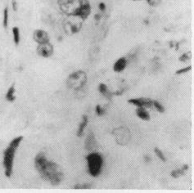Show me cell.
<instances>
[{
    "label": "cell",
    "mask_w": 194,
    "mask_h": 193,
    "mask_svg": "<svg viewBox=\"0 0 194 193\" xmlns=\"http://www.w3.org/2000/svg\"><path fill=\"white\" fill-rule=\"evenodd\" d=\"M34 167L41 178L52 185H58L63 179L61 167L53 161L48 160L44 152H40L35 156Z\"/></svg>",
    "instance_id": "1"
},
{
    "label": "cell",
    "mask_w": 194,
    "mask_h": 193,
    "mask_svg": "<svg viewBox=\"0 0 194 193\" xmlns=\"http://www.w3.org/2000/svg\"><path fill=\"white\" fill-rule=\"evenodd\" d=\"M22 136L15 137L10 142L7 148L3 151V168L4 174L7 178H10L13 171V162H14L15 155L17 148L19 147L21 143L22 142Z\"/></svg>",
    "instance_id": "2"
},
{
    "label": "cell",
    "mask_w": 194,
    "mask_h": 193,
    "mask_svg": "<svg viewBox=\"0 0 194 193\" xmlns=\"http://www.w3.org/2000/svg\"><path fill=\"white\" fill-rule=\"evenodd\" d=\"M88 163V171L91 176L98 177L101 173L103 159L99 152H90L86 156Z\"/></svg>",
    "instance_id": "3"
},
{
    "label": "cell",
    "mask_w": 194,
    "mask_h": 193,
    "mask_svg": "<svg viewBox=\"0 0 194 193\" xmlns=\"http://www.w3.org/2000/svg\"><path fill=\"white\" fill-rule=\"evenodd\" d=\"M86 82H87L86 73L82 70H78L70 74V76L68 77L66 84L70 88H72L74 89H79L85 86Z\"/></svg>",
    "instance_id": "4"
},
{
    "label": "cell",
    "mask_w": 194,
    "mask_h": 193,
    "mask_svg": "<svg viewBox=\"0 0 194 193\" xmlns=\"http://www.w3.org/2000/svg\"><path fill=\"white\" fill-rule=\"evenodd\" d=\"M80 0H58V4L62 11L72 16L79 8Z\"/></svg>",
    "instance_id": "5"
},
{
    "label": "cell",
    "mask_w": 194,
    "mask_h": 193,
    "mask_svg": "<svg viewBox=\"0 0 194 193\" xmlns=\"http://www.w3.org/2000/svg\"><path fill=\"white\" fill-rule=\"evenodd\" d=\"M91 13V6L88 0H80L79 8H77L72 17H79L82 21H85Z\"/></svg>",
    "instance_id": "6"
},
{
    "label": "cell",
    "mask_w": 194,
    "mask_h": 193,
    "mask_svg": "<svg viewBox=\"0 0 194 193\" xmlns=\"http://www.w3.org/2000/svg\"><path fill=\"white\" fill-rule=\"evenodd\" d=\"M115 130H116L117 133L113 131V134L115 136V140H116L117 143L122 146L126 145L129 142V138H130V133H129V129L124 128V127H120V128L115 129Z\"/></svg>",
    "instance_id": "7"
},
{
    "label": "cell",
    "mask_w": 194,
    "mask_h": 193,
    "mask_svg": "<svg viewBox=\"0 0 194 193\" xmlns=\"http://www.w3.org/2000/svg\"><path fill=\"white\" fill-rule=\"evenodd\" d=\"M53 46L50 43H40L38 45L37 48V53L40 56L43 57H49L53 54Z\"/></svg>",
    "instance_id": "8"
},
{
    "label": "cell",
    "mask_w": 194,
    "mask_h": 193,
    "mask_svg": "<svg viewBox=\"0 0 194 193\" xmlns=\"http://www.w3.org/2000/svg\"><path fill=\"white\" fill-rule=\"evenodd\" d=\"M128 102L134 104V105L137 106L138 107H147V108H150L153 105V100L150 99V98H145L129 99V100H128Z\"/></svg>",
    "instance_id": "9"
},
{
    "label": "cell",
    "mask_w": 194,
    "mask_h": 193,
    "mask_svg": "<svg viewBox=\"0 0 194 193\" xmlns=\"http://www.w3.org/2000/svg\"><path fill=\"white\" fill-rule=\"evenodd\" d=\"M33 39L39 44L49 42V35L46 31L43 30H36L33 34Z\"/></svg>",
    "instance_id": "10"
},
{
    "label": "cell",
    "mask_w": 194,
    "mask_h": 193,
    "mask_svg": "<svg viewBox=\"0 0 194 193\" xmlns=\"http://www.w3.org/2000/svg\"><path fill=\"white\" fill-rule=\"evenodd\" d=\"M127 66V59L125 57H121L118 59L113 66V70L115 72H121L125 69Z\"/></svg>",
    "instance_id": "11"
},
{
    "label": "cell",
    "mask_w": 194,
    "mask_h": 193,
    "mask_svg": "<svg viewBox=\"0 0 194 193\" xmlns=\"http://www.w3.org/2000/svg\"><path fill=\"white\" fill-rule=\"evenodd\" d=\"M88 122H89V118H88V116L86 115H83V117H82V122L79 124L78 129H77V133H76L77 137H80L83 136L85 129L86 128V126H87L88 124Z\"/></svg>",
    "instance_id": "12"
},
{
    "label": "cell",
    "mask_w": 194,
    "mask_h": 193,
    "mask_svg": "<svg viewBox=\"0 0 194 193\" xmlns=\"http://www.w3.org/2000/svg\"><path fill=\"white\" fill-rule=\"evenodd\" d=\"M136 115L143 121H150L149 113L147 111L144 107H138L136 110Z\"/></svg>",
    "instance_id": "13"
},
{
    "label": "cell",
    "mask_w": 194,
    "mask_h": 193,
    "mask_svg": "<svg viewBox=\"0 0 194 193\" xmlns=\"http://www.w3.org/2000/svg\"><path fill=\"white\" fill-rule=\"evenodd\" d=\"M189 169V165H184L181 169H174L171 172V176L174 179H177L179 177L182 176L183 174H185V172Z\"/></svg>",
    "instance_id": "14"
},
{
    "label": "cell",
    "mask_w": 194,
    "mask_h": 193,
    "mask_svg": "<svg viewBox=\"0 0 194 193\" xmlns=\"http://www.w3.org/2000/svg\"><path fill=\"white\" fill-rule=\"evenodd\" d=\"M15 86L14 85H12L11 87L9 88V89L8 90V92H6V95H5V98L6 100L8 101H14L16 100V97H15Z\"/></svg>",
    "instance_id": "15"
},
{
    "label": "cell",
    "mask_w": 194,
    "mask_h": 193,
    "mask_svg": "<svg viewBox=\"0 0 194 193\" xmlns=\"http://www.w3.org/2000/svg\"><path fill=\"white\" fill-rule=\"evenodd\" d=\"M94 145H96L95 138H94V136H93V133H91L88 137L86 142H85V146H86V148H87L88 151H91L93 150Z\"/></svg>",
    "instance_id": "16"
},
{
    "label": "cell",
    "mask_w": 194,
    "mask_h": 193,
    "mask_svg": "<svg viewBox=\"0 0 194 193\" xmlns=\"http://www.w3.org/2000/svg\"><path fill=\"white\" fill-rule=\"evenodd\" d=\"M99 92H101L102 95H104L106 98H107L108 99H111V97L113 95L112 92H110L108 88H107V86L104 84H100L99 85Z\"/></svg>",
    "instance_id": "17"
},
{
    "label": "cell",
    "mask_w": 194,
    "mask_h": 193,
    "mask_svg": "<svg viewBox=\"0 0 194 193\" xmlns=\"http://www.w3.org/2000/svg\"><path fill=\"white\" fill-rule=\"evenodd\" d=\"M12 35H13V41L16 45H19L21 40L20 36V30L17 26H15L12 28Z\"/></svg>",
    "instance_id": "18"
},
{
    "label": "cell",
    "mask_w": 194,
    "mask_h": 193,
    "mask_svg": "<svg viewBox=\"0 0 194 193\" xmlns=\"http://www.w3.org/2000/svg\"><path fill=\"white\" fill-rule=\"evenodd\" d=\"M3 25L4 28H7L8 25V8H5L3 11Z\"/></svg>",
    "instance_id": "19"
},
{
    "label": "cell",
    "mask_w": 194,
    "mask_h": 193,
    "mask_svg": "<svg viewBox=\"0 0 194 193\" xmlns=\"http://www.w3.org/2000/svg\"><path fill=\"white\" fill-rule=\"evenodd\" d=\"M154 152L156 153V155H157V156L159 158V159H160L162 161H164V162H166V156H165V155H164V153L162 152V151H160V149L158 148V147H155L154 149Z\"/></svg>",
    "instance_id": "20"
},
{
    "label": "cell",
    "mask_w": 194,
    "mask_h": 193,
    "mask_svg": "<svg viewBox=\"0 0 194 193\" xmlns=\"http://www.w3.org/2000/svg\"><path fill=\"white\" fill-rule=\"evenodd\" d=\"M153 106L156 107V109L158 111L160 112V113H163L165 112V107H164L161 104L157 101H153Z\"/></svg>",
    "instance_id": "21"
},
{
    "label": "cell",
    "mask_w": 194,
    "mask_h": 193,
    "mask_svg": "<svg viewBox=\"0 0 194 193\" xmlns=\"http://www.w3.org/2000/svg\"><path fill=\"white\" fill-rule=\"evenodd\" d=\"M96 113H97V115H98L101 116V115H104L105 114V110L102 109L100 105H97V106H96Z\"/></svg>",
    "instance_id": "22"
},
{
    "label": "cell",
    "mask_w": 194,
    "mask_h": 193,
    "mask_svg": "<svg viewBox=\"0 0 194 193\" xmlns=\"http://www.w3.org/2000/svg\"><path fill=\"white\" fill-rule=\"evenodd\" d=\"M191 69H192V66H187V67L182 68V69H180V70H177V71L175 72V74H176V75H181V74H184V73L189 72V70H191Z\"/></svg>",
    "instance_id": "23"
},
{
    "label": "cell",
    "mask_w": 194,
    "mask_h": 193,
    "mask_svg": "<svg viewBox=\"0 0 194 193\" xmlns=\"http://www.w3.org/2000/svg\"><path fill=\"white\" fill-rule=\"evenodd\" d=\"M148 4L152 7H157L160 3V0H147Z\"/></svg>",
    "instance_id": "24"
},
{
    "label": "cell",
    "mask_w": 194,
    "mask_h": 193,
    "mask_svg": "<svg viewBox=\"0 0 194 193\" xmlns=\"http://www.w3.org/2000/svg\"><path fill=\"white\" fill-rule=\"evenodd\" d=\"M189 55H190V53H186V54L182 55L179 59L180 62H186V61H188V60L190 59V56H189Z\"/></svg>",
    "instance_id": "25"
},
{
    "label": "cell",
    "mask_w": 194,
    "mask_h": 193,
    "mask_svg": "<svg viewBox=\"0 0 194 193\" xmlns=\"http://www.w3.org/2000/svg\"><path fill=\"white\" fill-rule=\"evenodd\" d=\"M99 8L100 11H102V12H104L105 10H106V4H105L104 3H100L99 5Z\"/></svg>",
    "instance_id": "26"
},
{
    "label": "cell",
    "mask_w": 194,
    "mask_h": 193,
    "mask_svg": "<svg viewBox=\"0 0 194 193\" xmlns=\"http://www.w3.org/2000/svg\"><path fill=\"white\" fill-rule=\"evenodd\" d=\"M12 8L14 11L17 10V3L16 2V0H12Z\"/></svg>",
    "instance_id": "27"
},
{
    "label": "cell",
    "mask_w": 194,
    "mask_h": 193,
    "mask_svg": "<svg viewBox=\"0 0 194 193\" xmlns=\"http://www.w3.org/2000/svg\"><path fill=\"white\" fill-rule=\"evenodd\" d=\"M144 160H145V162H149V161H151L152 160V159L150 158L147 155H146L145 156H144Z\"/></svg>",
    "instance_id": "28"
},
{
    "label": "cell",
    "mask_w": 194,
    "mask_h": 193,
    "mask_svg": "<svg viewBox=\"0 0 194 193\" xmlns=\"http://www.w3.org/2000/svg\"><path fill=\"white\" fill-rule=\"evenodd\" d=\"M94 18H95V19L97 20V21H98V20L100 19V16H99V14H96L95 17H94Z\"/></svg>",
    "instance_id": "29"
},
{
    "label": "cell",
    "mask_w": 194,
    "mask_h": 193,
    "mask_svg": "<svg viewBox=\"0 0 194 193\" xmlns=\"http://www.w3.org/2000/svg\"><path fill=\"white\" fill-rule=\"evenodd\" d=\"M134 1H136V0H134Z\"/></svg>",
    "instance_id": "30"
}]
</instances>
